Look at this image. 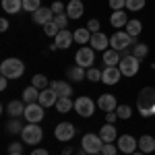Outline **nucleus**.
Masks as SVG:
<instances>
[{
  "instance_id": "nucleus-1",
  "label": "nucleus",
  "mask_w": 155,
  "mask_h": 155,
  "mask_svg": "<svg viewBox=\"0 0 155 155\" xmlns=\"http://www.w3.org/2000/svg\"><path fill=\"white\" fill-rule=\"evenodd\" d=\"M137 110L143 118L155 116V87H143L137 95Z\"/></svg>"
},
{
  "instance_id": "nucleus-2",
  "label": "nucleus",
  "mask_w": 155,
  "mask_h": 155,
  "mask_svg": "<svg viewBox=\"0 0 155 155\" xmlns=\"http://www.w3.org/2000/svg\"><path fill=\"white\" fill-rule=\"evenodd\" d=\"M0 72L6 79H21L25 72V64L19 58H6V60H2V64H0Z\"/></svg>"
},
{
  "instance_id": "nucleus-3",
  "label": "nucleus",
  "mask_w": 155,
  "mask_h": 155,
  "mask_svg": "<svg viewBox=\"0 0 155 155\" xmlns=\"http://www.w3.org/2000/svg\"><path fill=\"white\" fill-rule=\"evenodd\" d=\"M120 54H122V60H120L118 68L122 72V77H134L139 72V68H141V60L137 58V56H132V54H128L126 50L120 52Z\"/></svg>"
},
{
  "instance_id": "nucleus-4",
  "label": "nucleus",
  "mask_w": 155,
  "mask_h": 155,
  "mask_svg": "<svg viewBox=\"0 0 155 155\" xmlns=\"http://www.w3.org/2000/svg\"><path fill=\"white\" fill-rule=\"evenodd\" d=\"M110 46L112 50L124 52V50H128V46H137V37H130L126 31H116L110 37Z\"/></svg>"
},
{
  "instance_id": "nucleus-5",
  "label": "nucleus",
  "mask_w": 155,
  "mask_h": 155,
  "mask_svg": "<svg viewBox=\"0 0 155 155\" xmlns=\"http://www.w3.org/2000/svg\"><path fill=\"white\" fill-rule=\"evenodd\" d=\"M21 139H23L25 145H39V143H41V139H44V130H41L39 124H31V122H27V126H25L23 132H21Z\"/></svg>"
},
{
  "instance_id": "nucleus-6",
  "label": "nucleus",
  "mask_w": 155,
  "mask_h": 155,
  "mask_svg": "<svg viewBox=\"0 0 155 155\" xmlns=\"http://www.w3.org/2000/svg\"><path fill=\"white\" fill-rule=\"evenodd\" d=\"M104 141H101V137L95 134V132H87L83 139H81V147H83L87 153H101V149H104Z\"/></svg>"
},
{
  "instance_id": "nucleus-7",
  "label": "nucleus",
  "mask_w": 155,
  "mask_h": 155,
  "mask_svg": "<svg viewBox=\"0 0 155 155\" xmlns=\"http://www.w3.org/2000/svg\"><path fill=\"white\" fill-rule=\"evenodd\" d=\"M74 62H77L79 66H83V68H91L93 62H95V50L91 48V46L79 48V52L74 54Z\"/></svg>"
},
{
  "instance_id": "nucleus-8",
  "label": "nucleus",
  "mask_w": 155,
  "mask_h": 155,
  "mask_svg": "<svg viewBox=\"0 0 155 155\" xmlns=\"http://www.w3.org/2000/svg\"><path fill=\"white\" fill-rule=\"evenodd\" d=\"M25 120L27 122H31V124H39L44 116H46V107L41 106V104H27L25 106Z\"/></svg>"
},
{
  "instance_id": "nucleus-9",
  "label": "nucleus",
  "mask_w": 155,
  "mask_h": 155,
  "mask_svg": "<svg viewBox=\"0 0 155 155\" xmlns=\"http://www.w3.org/2000/svg\"><path fill=\"white\" fill-rule=\"evenodd\" d=\"M74 110H77L79 116L89 118V116H93V112H95V101H93L91 97H87V95H81L79 99H74Z\"/></svg>"
},
{
  "instance_id": "nucleus-10",
  "label": "nucleus",
  "mask_w": 155,
  "mask_h": 155,
  "mask_svg": "<svg viewBox=\"0 0 155 155\" xmlns=\"http://www.w3.org/2000/svg\"><path fill=\"white\" fill-rule=\"evenodd\" d=\"M74 134H77V130H74V124H72V122H60L58 126L54 128V137L58 139L60 143H68V141H72Z\"/></svg>"
},
{
  "instance_id": "nucleus-11",
  "label": "nucleus",
  "mask_w": 155,
  "mask_h": 155,
  "mask_svg": "<svg viewBox=\"0 0 155 155\" xmlns=\"http://www.w3.org/2000/svg\"><path fill=\"white\" fill-rule=\"evenodd\" d=\"M116 145H118L120 153H126V155H132L134 151H139V139H134L132 134H122V137H118Z\"/></svg>"
},
{
  "instance_id": "nucleus-12",
  "label": "nucleus",
  "mask_w": 155,
  "mask_h": 155,
  "mask_svg": "<svg viewBox=\"0 0 155 155\" xmlns=\"http://www.w3.org/2000/svg\"><path fill=\"white\" fill-rule=\"evenodd\" d=\"M97 107L99 110H104V112H116V107H118V101H116V95H112V93H101L99 99H97Z\"/></svg>"
},
{
  "instance_id": "nucleus-13",
  "label": "nucleus",
  "mask_w": 155,
  "mask_h": 155,
  "mask_svg": "<svg viewBox=\"0 0 155 155\" xmlns=\"http://www.w3.org/2000/svg\"><path fill=\"white\" fill-rule=\"evenodd\" d=\"M72 41H74V33L68 31V29H62L58 35L54 37V44H56L58 50H68L72 46Z\"/></svg>"
},
{
  "instance_id": "nucleus-14",
  "label": "nucleus",
  "mask_w": 155,
  "mask_h": 155,
  "mask_svg": "<svg viewBox=\"0 0 155 155\" xmlns=\"http://www.w3.org/2000/svg\"><path fill=\"white\" fill-rule=\"evenodd\" d=\"M89 46L95 50V52H106L110 48V37L106 33H101V31H97L91 35V41H89Z\"/></svg>"
},
{
  "instance_id": "nucleus-15",
  "label": "nucleus",
  "mask_w": 155,
  "mask_h": 155,
  "mask_svg": "<svg viewBox=\"0 0 155 155\" xmlns=\"http://www.w3.org/2000/svg\"><path fill=\"white\" fill-rule=\"evenodd\" d=\"M54 12H52V8H46V6H41V8H37L33 15H31V19H33V23L37 25H48L54 21Z\"/></svg>"
},
{
  "instance_id": "nucleus-16",
  "label": "nucleus",
  "mask_w": 155,
  "mask_h": 155,
  "mask_svg": "<svg viewBox=\"0 0 155 155\" xmlns=\"http://www.w3.org/2000/svg\"><path fill=\"white\" fill-rule=\"evenodd\" d=\"M120 77H122V72H120L118 66H106V68L101 71V83L116 85L120 81Z\"/></svg>"
},
{
  "instance_id": "nucleus-17",
  "label": "nucleus",
  "mask_w": 155,
  "mask_h": 155,
  "mask_svg": "<svg viewBox=\"0 0 155 155\" xmlns=\"http://www.w3.org/2000/svg\"><path fill=\"white\" fill-rule=\"evenodd\" d=\"M56 101H58V93L54 91V89H44V91H39V99H37V104H41L44 107H50V106H56Z\"/></svg>"
},
{
  "instance_id": "nucleus-18",
  "label": "nucleus",
  "mask_w": 155,
  "mask_h": 155,
  "mask_svg": "<svg viewBox=\"0 0 155 155\" xmlns=\"http://www.w3.org/2000/svg\"><path fill=\"white\" fill-rule=\"evenodd\" d=\"M99 137H101L104 143H114V141H118V130H116L114 124H107L106 122V124L99 128Z\"/></svg>"
},
{
  "instance_id": "nucleus-19",
  "label": "nucleus",
  "mask_w": 155,
  "mask_h": 155,
  "mask_svg": "<svg viewBox=\"0 0 155 155\" xmlns=\"http://www.w3.org/2000/svg\"><path fill=\"white\" fill-rule=\"evenodd\" d=\"M85 12V6L81 0H71L68 4H66V15H68V19H81Z\"/></svg>"
},
{
  "instance_id": "nucleus-20",
  "label": "nucleus",
  "mask_w": 155,
  "mask_h": 155,
  "mask_svg": "<svg viewBox=\"0 0 155 155\" xmlns=\"http://www.w3.org/2000/svg\"><path fill=\"white\" fill-rule=\"evenodd\" d=\"M50 89H54L58 97H71L72 95V87L66 81H50Z\"/></svg>"
},
{
  "instance_id": "nucleus-21",
  "label": "nucleus",
  "mask_w": 155,
  "mask_h": 155,
  "mask_svg": "<svg viewBox=\"0 0 155 155\" xmlns=\"http://www.w3.org/2000/svg\"><path fill=\"white\" fill-rule=\"evenodd\" d=\"M126 23H128V15L124 11H114L110 15V25H112V27L122 29V27H126Z\"/></svg>"
},
{
  "instance_id": "nucleus-22",
  "label": "nucleus",
  "mask_w": 155,
  "mask_h": 155,
  "mask_svg": "<svg viewBox=\"0 0 155 155\" xmlns=\"http://www.w3.org/2000/svg\"><path fill=\"white\" fill-rule=\"evenodd\" d=\"M25 101H19V99H12L11 104L6 106V114L11 116V118H19V116H23L25 114Z\"/></svg>"
},
{
  "instance_id": "nucleus-23",
  "label": "nucleus",
  "mask_w": 155,
  "mask_h": 155,
  "mask_svg": "<svg viewBox=\"0 0 155 155\" xmlns=\"http://www.w3.org/2000/svg\"><path fill=\"white\" fill-rule=\"evenodd\" d=\"M2 11L6 15H17L23 11V0H2Z\"/></svg>"
},
{
  "instance_id": "nucleus-24",
  "label": "nucleus",
  "mask_w": 155,
  "mask_h": 155,
  "mask_svg": "<svg viewBox=\"0 0 155 155\" xmlns=\"http://www.w3.org/2000/svg\"><path fill=\"white\" fill-rule=\"evenodd\" d=\"M139 151H143V153H153L155 151V137L143 134V137L139 139Z\"/></svg>"
},
{
  "instance_id": "nucleus-25",
  "label": "nucleus",
  "mask_w": 155,
  "mask_h": 155,
  "mask_svg": "<svg viewBox=\"0 0 155 155\" xmlns=\"http://www.w3.org/2000/svg\"><path fill=\"white\" fill-rule=\"evenodd\" d=\"M120 60H122V54H120L118 50L107 48L106 52H104V62H106V66H118Z\"/></svg>"
},
{
  "instance_id": "nucleus-26",
  "label": "nucleus",
  "mask_w": 155,
  "mask_h": 155,
  "mask_svg": "<svg viewBox=\"0 0 155 155\" xmlns=\"http://www.w3.org/2000/svg\"><path fill=\"white\" fill-rule=\"evenodd\" d=\"M66 77H68L71 81H74V83H79V81H83L85 77H87V71H85L83 66L74 64V66H71V68L66 71Z\"/></svg>"
},
{
  "instance_id": "nucleus-27",
  "label": "nucleus",
  "mask_w": 155,
  "mask_h": 155,
  "mask_svg": "<svg viewBox=\"0 0 155 155\" xmlns=\"http://www.w3.org/2000/svg\"><path fill=\"white\" fill-rule=\"evenodd\" d=\"M37 99H39V89L37 87L29 85V87L23 89V101L25 104H37Z\"/></svg>"
},
{
  "instance_id": "nucleus-28",
  "label": "nucleus",
  "mask_w": 155,
  "mask_h": 155,
  "mask_svg": "<svg viewBox=\"0 0 155 155\" xmlns=\"http://www.w3.org/2000/svg\"><path fill=\"white\" fill-rule=\"evenodd\" d=\"M91 35H93V33H91L87 27H81V29H77V31H74V41H77L79 46H85V44H89V41H91Z\"/></svg>"
},
{
  "instance_id": "nucleus-29",
  "label": "nucleus",
  "mask_w": 155,
  "mask_h": 155,
  "mask_svg": "<svg viewBox=\"0 0 155 155\" xmlns=\"http://www.w3.org/2000/svg\"><path fill=\"white\" fill-rule=\"evenodd\" d=\"M56 110H58L60 114H68L71 110H74V101H72L71 97H58V101H56Z\"/></svg>"
},
{
  "instance_id": "nucleus-30",
  "label": "nucleus",
  "mask_w": 155,
  "mask_h": 155,
  "mask_svg": "<svg viewBox=\"0 0 155 155\" xmlns=\"http://www.w3.org/2000/svg\"><path fill=\"white\" fill-rule=\"evenodd\" d=\"M141 31H143V23H141L139 19H130V21L126 23V33H128L130 37L141 35Z\"/></svg>"
},
{
  "instance_id": "nucleus-31",
  "label": "nucleus",
  "mask_w": 155,
  "mask_h": 155,
  "mask_svg": "<svg viewBox=\"0 0 155 155\" xmlns=\"http://www.w3.org/2000/svg\"><path fill=\"white\" fill-rule=\"evenodd\" d=\"M31 85L37 87L39 91H44V89L50 87V79L46 77V74H39V72H37V74H33V79H31Z\"/></svg>"
},
{
  "instance_id": "nucleus-32",
  "label": "nucleus",
  "mask_w": 155,
  "mask_h": 155,
  "mask_svg": "<svg viewBox=\"0 0 155 155\" xmlns=\"http://www.w3.org/2000/svg\"><path fill=\"white\" fill-rule=\"evenodd\" d=\"M132 56H137L139 60H143L147 54H149V46L147 44H137V46H132Z\"/></svg>"
},
{
  "instance_id": "nucleus-33",
  "label": "nucleus",
  "mask_w": 155,
  "mask_h": 155,
  "mask_svg": "<svg viewBox=\"0 0 155 155\" xmlns=\"http://www.w3.org/2000/svg\"><path fill=\"white\" fill-rule=\"evenodd\" d=\"M116 114H118L120 120H128L132 116V107L126 106V104H118V107H116Z\"/></svg>"
},
{
  "instance_id": "nucleus-34",
  "label": "nucleus",
  "mask_w": 155,
  "mask_h": 155,
  "mask_svg": "<svg viewBox=\"0 0 155 155\" xmlns=\"http://www.w3.org/2000/svg\"><path fill=\"white\" fill-rule=\"evenodd\" d=\"M145 4H147V0H126V8L130 12H139L145 8Z\"/></svg>"
},
{
  "instance_id": "nucleus-35",
  "label": "nucleus",
  "mask_w": 155,
  "mask_h": 155,
  "mask_svg": "<svg viewBox=\"0 0 155 155\" xmlns=\"http://www.w3.org/2000/svg\"><path fill=\"white\" fill-rule=\"evenodd\" d=\"M37 8H41V0H23V11L25 12H31L33 15Z\"/></svg>"
},
{
  "instance_id": "nucleus-36",
  "label": "nucleus",
  "mask_w": 155,
  "mask_h": 155,
  "mask_svg": "<svg viewBox=\"0 0 155 155\" xmlns=\"http://www.w3.org/2000/svg\"><path fill=\"white\" fill-rule=\"evenodd\" d=\"M23 128H25V126H23V124H21L17 118H12L11 122L6 124V130L12 132V134H21V132H23Z\"/></svg>"
},
{
  "instance_id": "nucleus-37",
  "label": "nucleus",
  "mask_w": 155,
  "mask_h": 155,
  "mask_svg": "<svg viewBox=\"0 0 155 155\" xmlns=\"http://www.w3.org/2000/svg\"><path fill=\"white\" fill-rule=\"evenodd\" d=\"M44 31H46V35H48V37H56V35L60 33V31H62V29H60L58 25H56L54 21H52V23L44 25Z\"/></svg>"
},
{
  "instance_id": "nucleus-38",
  "label": "nucleus",
  "mask_w": 155,
  "mask_h": 155,
  "mask_svg": "<svg viewBox=\"0 0 155 155\" xmlns=\"http://www.w3.org/2000/svg\"><path fill=\"white\" fill-rule=\"evenodd\" d=\"M87 79H89V81H93V83L101 81V71H99V68H95V66L87 68Z\"/></svg>"
},
{
  "instance_id": "nucleus-39",
  "label": "nucleus",
  "mask_w": 155,
  "mask_h": 155,
  "mask_svg": "<svg viewBox=\"0 0 155 155\" xmlns=\"http://www.w3.org/2000/svg\"><path fill=\"white\" fill-rule=\"evenodd\" d=\"M54 23L58 25L60 29H66V25H68V15L64 12V15H56L54 17Z\"/></svg>"
},
{
  "instance_id": "nucleus-40",
  "label": "nucleus",
  "mask_w": 155,
  "mask_h": 155,
  "mask_svg": "<svg viewBox=\"0 0 155 155\" xmlns=\"http://www.w3.org/2000/svg\"><path fill=\"white\" fill-rule=\"evenodd\" d=\"M120 149H118V145H114V143H106L104 145V149H101V153L104 155H116Z\"/></svg>"
},
{
  "instance_id": "nucleus-41",
  "label": "nucleus",
  "mask_w": 155,
  "mask_h": 155,
  "mask_svg": "<svg viewBox=\"0 0 155 155\" xmlns=\"http://www.w3.org/2000/svg\"><path fill=\"white\" fill-rule=\"evenodd\" d=\"M50 8H52V12H54V15H64V12H66V6H64L60 0L52 2V6H50Z\"/></svg>"
},
{
  "instance_id": "nucleus-42",
  "label": "nucleus",
  "mask_w": 155,
  "mask_h": 155,
  "mask_svg": "<svg viewBox=\"0 0 155 155\" xmlns=\"http://www.w3.org/2000/svg\"><path fill=\"white\" fill-rule=\"evenodd\" d=\"M110 8L112 11H124L126 8V0H110Z\"/></svg>"
},
{
  "instance_id": "nucleus-43",
  "label": "nucleus",
  "mask_w": 155,
  "mask_h": 155,
  "mask_svg": "<svg viewBox=\"0 0 155 155\" xmlns=\"http://www.w3.org/2000/svg\"><path fill=\"white\" fill-rule=\"evenodd\" d=\"M87 29H89L91 33H97V31H99V21H97V19H91V21L87 23Z\"/></svg>"
},
{
  "instance_id": "nucleus-44",
  "label": "nucleus",
  "mask_w": 155,
  "mask_h": 155,
  "mask_svg": "<svg viewBox=\"0 0 155 155\" xmlns=\"http://www.w3.org/2000/svg\"><path fill=\"white\" fill-rule=\"evenodd\" d=\"M8 153H23V145L21 143H11L8 145Z\"/></svg>"
},
{
  "instance_id": "nucleus-45",
  "label": "nucleus",
  "mask_w": 155,
  "mask_h": 155,
  "mask_svg": "<svg viewBox=\"0 0 155 155\" xmlns=\"http://www.w3.org/2000/svg\"><path fill=\"white\" fill-rule=\"evenodd\" d=\"M116 120H118V114H116V112H107L106 114V122L107 124H114Z\"/></svg>"
},
{
  "instance_id": "nucleus-46",
  "label": "nucleus",
  "mask_w": 155,
  "mask_h": 155,
  "mask_svg": "<svg viewBox=\"0 0 155 155\" xmlns=\"http://www.w3.org/2000/svg\"><path fill=\"white\" fill-rule=\"evenodd\" d=\"M31 155H50L48 149H41V147H37V149H33L31 151Z\"/></svg>"
},
{
  "instance_id": "nucleus-47",
  "label": "nucleus",
  "mask_w": 155,
  "mask_h": 155,
  "mask_svg": "<svg viewBox=\"0 0 155 155\" xmlns=\"http://www.w3.org/2000/svg\"><path fill=\"white\" fill-rule=\"evenodd\" d=\"M6 87H8V79H6V77H2V79H0V91H4Z\"/></svg>"
},
{
  "instance_id": "nucleus-48",
  "label": "nucleus",
  "mask_w": 155,
  "mask_h": 155,
  "mask_svg": "<svg viewBox=\"0 0 155 155\" xmlns=\"http://www.w3.org/2000/svg\"><path fill=\"white\" fill-rule=\"evenodd\" d=\"M6 29H8V21L2 19V21H0V31H6Z\"/></svg>"
},
{
  "instance_id": "nucleus-49",
  "label": "nucleus",
  "mask_w": 155,
  "mask_h": 155,
  "mask_svg": "<svg viewBox=\"0 0 155 155\" xmlns=\"http://www.w3.org/2000/svg\"><path fill=\"white\" fill-rule=\"evenodd\" d=\"M71 153H72V149H71V147H66V149L62 151V155H71Z\"/></svg>"
},
{
  "instance_id": "nucleus-50",
  "label": "nucleus",
  "mask_w": 155,
  "mask_h": 155,
  "mask_svg": "<svg viewBox=\"0 0 155 155\" xmlns=\"http://www.w3.org/2000/svg\"><path fill=\"white\" fill-rule=\"evenodd\" d=\"M132 155H147V153H143V151H134Z\"/></svg>"
},
{
  "instance_id": "nucleus-51",
  "label": "nucleus",
  "mask_w": 155,
  "mask_h": 155,
  "mask_svg": "<svg viewBox=\"0 0 155 155\" xmlns=\"http://www.w3.org/2000/svg\"><path fill=\"white\" fill-rule=\"evenodd\" d=\"M8 155H23V153H8Z\"/></svg>"
},
{
  "instance_id": "nucleus-52",
  "label": "nucleus",
  "mask_w": 155,
  "mask_h": 155,
  "mask_svg": "<svg viewBox=\"0 0 155 155\" xmlns=\"http://www.w3.org/2000/svg\"><path fill=\"white\" fill-rule=\"evenodd\" d=\"M91 155H104V153H91Z\"/></svg>"
}]
</instances>
